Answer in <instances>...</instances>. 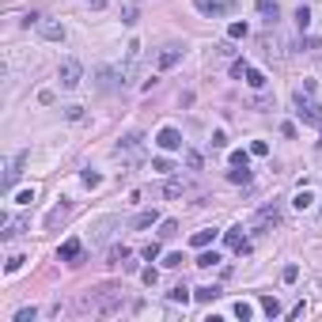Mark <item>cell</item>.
<instances>
[{
    "label": "cell",
    "mask_w": 322,
    "mask_h": 322,
    "mask_svg": "<svg viewBox=\"0 0 322 322\" xmlns=\"http://www.w3.org/2000/svg\"><path fill=\"white\" fill-rule=\"evenodd\" d=\"M23 228H27L23 216H19V220H8V224H4V231H0V239H4V243H16V239L23 235Z\"/></svg>",
    "instance_id": "9a60e30c"
},
{
    "label": "cell",
    "mask_w": 322,
    "mask_h": 322,
    "mask_svg": "<svg viewBox=\"0 0 322 322\" xmlns=\"http://www.w3.org/2000/svg\"><path fill=\"white\" fill-rule=\"evenodd\" d=\"M246 31H250L246 23H231L228 27V38H231V42H239V38H246Z\"/></svg>",
    "instance_id": "1f68e13d"
},
{
    "label": "cell",
    "mask_w": 322,
    "mask_h": 322,
    "mask_svg": "<svg viewBox=\"0 0 322 322\" xmlns=\"http://www.w3.org/2000/svg\"><path fill=\"white\" fill-rule=\"evenodd\" d=\"M167 299H171V303H186V299H190V288H186V284H175V288L167 292Z\"/></svg>",
    "instance_id": "4316f807"
},
{
    "label": "cell",
    "mask_w": 322,
    "mask_h": 322,
    "mask_svg": "<svg viewBox=\"0 0 322 322\" xmlns=\"http://www.w3.org/2000/svg\"><path fill=\"white\" fill-rule=\"evenodd\" d=\"M152 171H159V175H171V171H175V163H171L167 155H155V159H152Z\"/></svg>",
    "instance_id": "f1b7e54d"
},
{
    "label": "cell",
    "mask_w": 322,
    "mask_h": 322,
    "mask_svg": "<svg viewBox=\"0 0 322 322\" xmlns=\"http://www.w3.org/2000/svg\"><path fill=\"white\" fill-rule=\"evenodd\" d=\"M23 262H27L23 254H12V258H8V265H4V269H8V273H16V269H19V265H23Z\"/></svg>",
    "instance_id": "b9f144b4"
},
{
    "label": "cell",
    "mask_w": 322,
    "mask_h": 322,
    "mask_svg": "<svg viewBox=\"0 0 322 322\" xmlns=\"http://www.w3.org/2000/svg\"><path fill=\"white\" fill-rule=\"evenodd\" d=\"M292 205H296L299 212H303V209H311V205H314V194H311V190H299V194L292 197Z\"/></svg>",
    "instance_id": "d4e9b609"
},
{
    "label": "cell",
    "mask_w": 322,
    "mask_h": 322,
    "mask_svg": "<svg viewBox=\"0 0 322 322\" xmlns=\"http://www.w3.org/2000/svg\"><path fill=\"white\" fill-rule=\"evenodd\" d=\"M296 277H299V265H284V269H280V280H284V284H292Z\"/></svg>",
    "instance_id": "e575fe53"
},
{
    "label": "cell",
    "mask_w": 322,
    "mask_h": 322,
    "mask_svg": "<svg viewBox=\"0 0 322 322\" xmlns=\"http://www.w3.org/2000/svg\"><path fill=\"white\" fill-rule=\"evenodd\" d=\"M118 224H121L118 216H102V220L91 228V243H106V239H110V231L118 228Z\"/></svg>",
    "instance_id": "30bf717a"
},
{
    "label": "cell",
    "mask_w": 322,
    "mask_h": 322,
    "mask_svg": "<svg viewBox=\"0 0 322 322\" xmlns=\"http://www.w3.org/2000/svg\"><path fill=\"white\" fill-rule=\"evenodd\" d=\"M216 296H220V288H209V284H205V288H194V299H197V303H212Z\"/></svg>",
    "instance_id": "484cf974"
},
{
    "label": "cell",
    "mask_w": 322,
    "mask_h": 322,
    "mask_svg": "<svg viewBox=\"0 0 322 322\" xmlns=\"http://www.w3.org/2000/svg\"><path fill=\"white\" fill-rule=\"evenodd\" d=\"M182 262H186V258H182V254H167V258H163V265H167V269H178V265H182Z\"/></svg>",
    "instance_id": "ab89813d"
},
{
    "label": "cell",
    "mask_w": 322,
    "mask_h": 322,
    "mask_svg": "<svg viewBox=\"0 0 322 322\" xmlns=\"http://www.w3.org/2000/svg\"><path fill=\"white\" fill-rule=\"evenodd\" d=\"M250 155H269V144H265V140H254V144H250Z\"/></svg>",
    "instance_id": "60d3db41"
},
{
    "label": "cell",
    "mask_w": 322,
    "mask_h": 322,
    "mask_svg": "<svg viewBox=\"0 0 322 322\" xmlns=\"http://www.w3.org/2000/svg\"><path fill=\"white\" fill-rule=\"evenodd\" d=\"M258 12H262V19H265V23H277V19H280V8H277V4H273V0H258Z\"/></svg>",
    "instance_id": "ac0fdd59"
},
{
    "label": "cell",
    "mask_w": 322,
    "mask_h": 322,
    "mask_svg": "<svg viewBox=\"0 0 322 322\" xmlns=\"http://www.w3.org/2000/svg\"><path fill=\"white\" fill-rule=\"evenodd\" d=\"M136 19H140V8H136L133 0H125V4H121V23H129V27H133Z\"/></svg>",
    "instance_id": "ffe728a7"
},
{
    "label": "cell",
    "mask_w": 322,
    "mask_h": 322,
    "mask_svg": "<svg viewBox=\"0 0 322 322\" xmlns=\"http://www.w3.org/2000/svg\"><path fill=\"white\" fill-rule=\"evenodd\" d=\"M186 167H190V171H201V155H197V152H186Z\"/></svg>",
    "instance_id": "7bdbcfd3"
},
{
    "label": "cell",
    "mask_w": 322,
    "mask_h": 322,
    "mask_svg": "<svg viewBox=\"0 0 322 322\" xmlns=\"http://www.w3.org/2000/svg\"><path fill=\"white\" fill-rule=\"evenodd\" d=\"M38 34H42L46 42H61V38H65V23H57V19H38Z\"/></svg>",
    "instance_id": "ba28073f"
},
{
    "label": "cell",
    "mask_w": 322,
    "mask_h": 322,
    "mask_svg": "<svg viewBox=\"0 0 322 322\" xmlns=\"http://www.w3.org/2000/svg\"><path fill=\"white\" fill-rule=\"evenodd\" d=\"M235 318L250 322V318H254V303H246V299H239V303H235Z\"/></svg>",
    "instance_id": "83f0119b"
},
{
    "label": "cell",
    "mask_w": 322,
    "mask_h": 322,
    "mask_svg": "<svg viewBox=\"0 0 322 322\" xmlns=\"http://www.w3.org/2000/svg\"><path fill=\"white\" fill-rule=\"evenodd\" d=\"M68 212H72V205L61 197V201L53 205L50 212H46V231H57V224H65V220H68Z\"/></svg>",
    "instance_id": "52a82bcc"
},
{
    "label": "cell",
    "mask_w": 322,
    "mask_h": 322,
    "mask_svg": "<svg viewBox=\"0 0 322 322\" xmlns=\"http://www.w3.org/2000/svg\"><path fill=\"white\" fill-rule=\"evenodd\" d=\"M246 84H250V87H254V91H262V87H265V72H258V68H246Z\"/></svg>",
    "instance_id": "603a6c76"
},
{
    "label": "cell",
    "mask_w": 322,
    "mask_h": 322,
    "mask_svg": "<svg viewBox=\"0 0 322 322\" xmlns=\"http://www.w3.org/2000/svg\"><path fill=\"white\" fill-rule=\"evenodd\" d=\"M296 114L307 121V125L322 129V110H318V102L311 99V91H296Z\"/></svg>",
    "instance_id": "7a4b0ae2"
},
{
    "label": "cell",
    "mask_w": 322,
    "mask_h": 322,
    "mask_svg": "<svg viewBox=\"0 0 322 322\" xmlns=\"http://www.w3.org/2000/svg\"><path fill=\"white\" fill-rule=\"evenodd\" d=\"M296 23H299V31H307V23H311V8H307V4L296 8Z\"/></svg>",
    "instance_id": "4dcf8cb0"
},
{
    "label": "cell",
    "mask_w": 322,
    "mask_h": 322,
    "mask_svg": "<svg viewBox=\"0 0 322 322\" xmlns=\"http://www.w3.org/2000/svg\"><path fill=\"white\" fill-rule=\"evenodd\" d=\"M258 307H262V311L269 314V318H277V314H280V303H277V296H262V299H258Z\"/></svg>",
    "instance_id": "7402d4cb"
},
{
    "label": "cell",
    "mask_w": 322,
    "mask_h": 322,
    "mask_svg": "<svg viewBox=\"0 0 322 322\" xmlns=\"http://www.w3.org/2000/svg\"><path fill=\"white\" fill-rule=\"evenodd\" d=\"M228 182H235V186H246V182H250V167H231V171H228Z\"/></svg>",
    "instance_id": "44dd1931"
},
{
    "label": "cell",
    "mask_w": 322,
    "mask_h": 322,
    "mask_svg": "<svg viewBox=\"0 0 322 322\" xmlns=\"http://www.w3.org/2000/svg\"><path fill=\"white\" fill-rule=\"evenodd\" d=\"M197 265H201V269H212V265H220V254H216V250H201V254H197Z\"/></svg>",
    "instance_id": "cb8c5ba5"
},
{
    "label": "cell",
    "mask_w": 322,
    "mask_h": 322,
    "mask_svg": "<svg viewBox=\"0 0 322 322\" xmlns=\"http://www.w3.org/2000/svg\"><path fill=\"white\" fill-rule=\"evenodd\" d=\"M125 258H133L129 246H110V262H125Z\"/></svg>",
    "instance_id": "836d02e7"
},
{
    "label": "cell",
    "mask_w": 322,
    "mask_h": 322,
    "mask_svg": "<svg viewBox=\"0 0 322 322\" xmlns=\"http://www.w3.org/2000/svg\"><path fill=\"white\" fill-rule=\"evenodd\" d=\"M155 220H159V212H155V209H148V212H136L133 220H129V228H133V231H144V228H152Z\"/></svg>",
    "instance_id": "4fadbf2b"
},
{
    "label": "cell",
    "mask_w": 322,
    "mask_h": 322,
    "mask_svg": "<svg viewBox=\"0 0 322 322\" xmlns=\"http://www.w3.org/2000/svg\"><path fill=\"white\" fill-rule=\"evenodd\" d=\"M246 68H250L246 61H235V65H231V76H235V80H243V76H246Z\"/></svg>",
    "instance_id": "f35d334b"
},
{
    "label": "cell",
    "mask_w": 322,
    "mask_h": 322,
    "mask_svg": "<svg viewBox=\"0 0 322 322\" xmlns=\"http://www.w3.org/2000/svg\"><path fill=\"white\" fill-rule=\"evenodd\" d=\"M57 258H61V262H76V258H80V239H65L61 250H57Z\"/></svg>",
    "instance_id": "e0dca14e"
},
{
    "label": "cell",
    "mask_w": 322,
    "mask_h": 322,
    "mask_svg": "<svg viewBox=\"0 0 322 322\" xmlns=\"http://www.w3.org/2000/svg\"><path fill=\"white\" fill-rule=\"evenodd\" d=\"M178 235V220H159V239H171Z\"/></svg>",
    "instance_id": "f546056e"
},
{
    "label": "cell",
    "mask_w": 322,
    "mask_h": 322,
    "mask_svg": "<svg viewBox=\"0 0 322 322\" xmlns=\"http://www.w3.org/2000/svg\"><path fill=\"white\" fill-rule=\"evenodd\" d=\"M140 280H144V284H148V288H152V284H155V280H159V273H155V269H152V265H148V269H140Z\"/></svg>",
    "instance_id": "8d00e7d4"
},
{
    "label": "cell",
    "mask_w": 322,
    "mask_h": 322,
    "mask_svg": "<svg viewBox=\"0 0 322 322\" xmlns=\"http://www.w3.org/2000/svg\"><path fill=\"white\" fill-rule=\"evenodd\" d=\"M23 163H27V152H16V155L8 159V167H4V182H0V190H4V194H8V190L19 182V175H23Z\"/></svg>",
    "instance_id": "277c9868"
},
{
    "label": "cell",
    "mask_w": 322,
    "mask_h": 322,
    "mask_svg": "<svg viewBox=\"0 0 322 322\" xmlns=\"http://www.w3.org/2000/svg\"><path fill=\"white\" fill-rule=\"evenodd\" d=\"M65 118H68V121H80V118H84V106H68Z\"/></svg>",
    "instance_id": "f6af8a7d"
},
{
    "label": "cell",
    "mask_w": 322,
    "mask_h": 322,
    "mask_svg": "<svg viewBox=\"0 0 322 322\" xmlns=\"http://www.w3.org/2000/svg\"><path fill=\"white\" fill-rule=\"evenodd\" d=\"M80 80H84V65H80L76 57H65V61L57 65V84L65 87V91H76Z\"/></svg>",
    "instance_id": "6da1fadb"
},
{
    "label": "cell",
    "mask_w": 322,
    "mask_h": 322,
    "mask_svg": "<svg viewBox=\"0 0 322 322\" xmlns=\"http://www.w3.org/2000/svg\"><path fill=\"white\" fill-rule=\"evenodd\" d=\"M194 8L201 16H231L235 12V0H194Z\"/></svg>",
    "instance_id": "5b68a950"
},
{
    "label": "cell",
    "mask_w": 322,
    "mask_h": 322,
    "mask_svg": "<svg viewBox=\"0 0 322 322\" xmlns=\"http://www.w3.org/2000/svg\"><path fill=\"white\" fill-rule=\"evenodd\" d=\"M95 87H99V91H118V87H125L121 68L118 72H114V68H99V72H95Z\"/></svg>",
    "instance_id": "8992f818"
},
{
    "label": "cell",
    "mask_w": 322,
    "mask_h": 322,
    "mask_svg": "<svg viewBox=\"0 0 322 322\" xmlns=\"http://www.w3.org/2000/svg\"><path fill=\"white\" fill-rule=\"evenodd\" d=\"M212 239H216V228H201V231H194V235H190V243H194L197 250H205Z\"/></svg>",
    "instance_id": "d6986e66"
},
{
    "label": "cell",
    "mask_w": 322,
    "mask_h": 322,
    "mask_svg": "<svg viewBox=\"0 0 322 322\" xmlns=\"http://www.w3.org/2000/svg\"><path fill=\"white\" fill-rule=\"evenodd\" d=\"M178 61H182V46H175V42H171V46H163V50H159V57H155V65H159L163 72H167V68H175Z\"/></svg>",
    "instance_id": "8fae6325"
},
{
    "label": "cell",
    "mask_w": 322,
    "mask_h": 322,
    "mask_svg": "<svg viewBox=\"0 0 322 322\" xmlns=\"http://www.w3.org/2000/svg\"><path fill=\"white\" fill-rule=\"evenodd\" d=\"M99 182H102V178L95 175V171H84V186H99Z\"/></svg>",
    "instance_id": "7dc6e473"
},
{
    "label": "cell",
    "mask_w": 322,
    "mask_h": 322,
    "mask_svg": "<svg viewBox=\"0 0 322 322\" xmlns=\"http://www.w3.org/2000/svg\"><path fill=\"white\" fill-rule=\"evenodd\" d=\"M231 167H250V152H243V148L231 152Z\"/></svg>",
    "instance_id": "d6a6232c"
},
{
    "label": "cell",
    "mask_w": 322,
    "mask_h": 322,
    "mask_svg": "<svg viewBox=\"0 0 322 322\" xmlns=\"http://www.w3.org/2000/svg\"><path fill=\"white\" fill-rule=\"evenodd\" d=\"M155 144L163 148V152H178V148H182V133H178V129H159V136H155Z\"/></svg>",
    "instance_id": "9c48e42d"
},
{
    "label": "cell",
    "mask_w": 322,
    "mask_h": 322,
    "mask_svg": "<svg viewBox=\"0 0 322 322\" xmlns=\"http://www.w3.org/2000/svg\"><path fill=\"white\" fill-rule=\"evenodd\" d=\"M144 258H148V262H155V258H159V243H148L144 246Z\"/></svg>",
    "instance_id": "bcb514c9"
},
{
    "label": "cell",
    "mask_w": 322,
    "mask_h": 322,
    "mask_svg": "<svg viewBox=\"0 0 322 322\" xmlns=\"http://www.w3.org/2000/svg\"><path fill=\"white\" fill-rule=\"evenodd\" d=\"M228 144V133H224V129H216V133H212V148H224Z\"/></svg>",
    "instance_id": "ee69618b"
},
{
    "label": "cell",
    "mask_w": 322,
    "mask_h": 322,
    "mask_svg": "<svg viewBox=\"0 0 322 322\" xmlns=\"http://www.w3.org/2000/svg\"><path fill=\"white\" fill-rule=\"evenodd\" d=\"M140 148H144V136H140V133H129V136H121L118 155H136Z\"/></svg>",
    "instance_id": "7c38bea8"
},
{
    "label": "cell",
    "mask_w": 322,
    "mask_h": 322,
    "mask_svg": "<svg viewBox=\"0 0 322 322\" xmlns=\"http://www.w3.org/2000/svg\"><path fill=\"white\" fill-rule=\"evenodd\" d=\"M239 231H243V228H231V231H224V243H228L231 250H239V254H246V250H250V243H246V239L239 235Z\"/></svg>",
    "instance_id": "2e32d148"
},
{
    "label": "cell",
    "mask_w": 322,
    "mask_h": 322,
    "mask_svg": "<svg viewBox=\"0 0 322 322\" xmlns=\"http://www.w3.org/2000/svg\"><path fill=\"white\" fill-rule=\"evenodd\" d=\"M38 318V311L34 307H23V311H16V322H34Z\"/></svg>",
    "instance_id": "d590c367"
},
{
    "label": "cell",
    "mask_w": 322,
    "mask_h": 322,
    "mask_svg": "<svg viewBox=\"0 0 322 322\" xmlns=\"http://www.w3.org/2000/svg\"><path fill=\"white\" fill-rule=\"evenodd\" d=\"M280 133L288 136V140H296V136H299V129H296V121H284V125H280Z\"/></svg>",
    "instance_id": "74e56055"
},
{
    "label": "cell",
    "mask_w": 322,
    "mask_h": 322,
    "mask_svg": "<svg viewBox=\"0 0 322 322\" xmlns=\"http://www.w3.org/2000/svg\"><path fill=\"white\" fill-rule=\"evenodd\" d=\"M16 201H19V205H31V201H34V190H23V194H16Z\"/></svg>",
    "instance_id": "c3c4849f"
},
{
    "label": "cell",
    "mask_w": 322,
    "mask_h": 322,
    "mask_svg": "<svg viewBox=\"0 0 322 322\" xmlns=\"http://www.w3.org/2000/svg\"><path fill=\"white\" fill-rule=\"evenodd\" d=\"M280 228V205H262L254 216V231H273Z\"/></svg>",
    "instance_id": "3957f363"
},
{
    "label": "cell",
    "mask_w": 322,
    "mask_h": 322,
    "mask_svg": "<svg viewBox=\"0 0 322 322\" xmlns=\"http://www.w3.org/2000/svg\"><path fill=\"white\" fill-rule=\"evenodd\" d=\"M87 4H91V8H102V4H106V0H87Z\"/></svg>",
    "instance_id": "681fc988"
},
{
    "label": "cell",
    "mask_w": 322,
    "mask_h": 322,
    "mask_svg": "<svg viewBox=\"0 0 322 322\" xmlns=\"http://www.w3.org/2000/svg\"><path fill=\"white\" fill-rule=\"evenodd\" d=\"M163 194H167V197H186L190 194V182H186V178H167V182H163Z\"/></svg>",
    "instance_id": "5bb4252c"
}]
</instances>
